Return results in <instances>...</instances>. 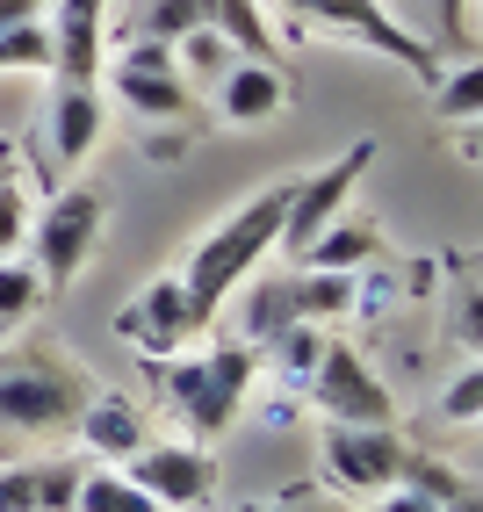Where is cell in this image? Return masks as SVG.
<instances>
[{
	"mask_svg": "<svg viewBox=\"0 0 483 512\" xmlns=\"http://www.w3.org/2000/svg\"><path fill=\"white\" fill-rule=\"evenodd\" d=\"M145 390L166 419L181 426V440H224V426L253 404V383H260V347L246 339H210V347H181V354H145Z\"/></svg>",
	"mask_w": 483,
	"mask_h": 512,
	"instance_id": "cell-1",
	"label": "cell"
},
{
	"mask_svg": "<svg viewBox=\"0 0 483 512\" xmlns=\"http://www.w3.org/2000/svg\"><path fill=\"white\" fill-rule=\"evenodd\" d=\"M289 181H296V174H274L267 188H253L246 202H238L224 224H210V231L195 238L181 282H188V296H195L210 318L224 311V296L246 289V275L274 253V238H282V210H289Z\"/></svg>",
	"mask_w": 483,
	"mask_h": 512,
	"instance_id": "cell-2",
	"label": "cell"
},
{
	"mask_svg": "<svg viewBox=\"0 0 483 512\" xmlns=\"http://www.w3.org/2000/svg\"><path fill=\"white\" fill-rule=\"evenodd\" d=\"M101 383L51 339L29 347H0V426L8 433H73L80 404Z\"/></svg>",
	"mask_w": 483,
	"mask_h": 512,
	"instance_id": "cell-3",
	"label": "cell"
},
{
	"mask_svg": "<svg viewBox=\"0 0 483 512\" xmlns=\"http://www.w3.org/2000/svg\"><path fill=\"white\" fill-rule=\"evenodd\" d=\"M267 15L310 29V37H339V44H354V51L397 58L404 73H419V80L440 73V51L411 29L397 8H383V0H267Z\"/></svg>",
	"mask_w": 483,
	"mask_h": 512,
	"instance_id": "cell-4",
	"label": "cell"
},
{
	"mask_svg": "<svg viewBox=\"0 0 483 512\" xmlns=\"http://www.w3.org/2000/svg\"><path fill=\"white\" fill-rule=\"evenodd\" d=\"M101 231H109V195L94 181H65L51 188V202H37V224H29V267L44 275V289H73L87 275V260L101 246Z\"/></svg>",
	"mask_w": 483,
	"mask_h": 512,
	"instance_id": "cell-5",
	"label": "cell"
},
{
	"mask_svg": "<svg viewBox=\"0 0 483 512\" xmlns=\"http://www.w3.org/2000/svg\"><path fill=\"white\" fill-rule=\"evenodd\" d=\"M109 73V94H116V109L130 116V123H188V130H202L195 116V87L181 80V65H174V44H159V37H123V51H116V65H101Z\"/></svg>",
	"mask_w": 483,
	"mask_h": 512,
	"instance_id": "cell-6",
	"label": "cell"
},
{
	"mask_svg": "<svg viewBox=\"0 0 483 512\" xmlns=\"http://www.w3.org/2000/svg\"><path fill=\"white\" fill-rule=\"evenodd\" d=\"M303 397L318 404L325 419H347V426H397V397H390V383L375 375V361L354 347V339H339V332H325L318 368H310Z\"/></svg>",
	"mask_w": 483,
	"mask_h": 512,
	"instance_id": "cell-7",
	"label": "cell"
},
{
	"mask_svg": "<svg viewBox=\"0 0 483 512\" xmlns=\"http://www.w3.org/2000/svg\"><path fill=\"white\" fill-rule=\"evenodd\" d=\"M404 448H411L404 426H347V419H325V433H318V476H325V491H339V498H375V491L397 484Z\"/></svg>",
	"mask_w": 483,
	"mask_h": 512,
	"instance_id": "cell-8",
	"label": "cell"
},
{
	"mask_svg": "<svg viewBox=\"0 0 483 512\" xmlns=\"http://www.w3.org/2000/svg\"><path fill=\"white\" fill-rule=\"evenodd\" d=\"M210 325H217V318L188 296L181 275H152V282L116 311V339H123L137 361H145V354H181V347H195V339H210Z\"/></svg>",
	"mask_w": 483,
	"mask_h": 512,
	"instance_id": "cell-9",
	"label": "cell"
},
{
	"mask_svg": "<svg viewBox=\"0 0 483 512\" xmlns=\"http://www.w3.org/2000/svg\"><path fill=\"white\" fill-rule=\"evenodd\" d=\"M368 166H375V138H354L339 159H325V166H310V174H296V181H289V210H282V238H274V246H282V253H303L325 224H339Z\"/></svg>",
	"mask_w": 483,
	"mask_h": 512,
	"instance_id": "cell-10",
	"label": "cell"
},
{
	"mask_svg": "<svg viewBox=\"0 0 483 512\" xmlns=\"http://www.w3.org/2000/svg\"><path fill=\"white\" fill-rule=\"evenodd\" d=\"M123 469L137 476V491H145L159 512H202L217 498V455L202 448V440H181V433H166V440L152 433Z\"/></svg>",
	"mask_w": 483,
	"mask_h": 512,
	"instance_id": "cell-11",
	"label": "cell"
},
{
	"mask_svg": "<svg viewBox=\"0 0 483 512\" xmlns=\"http://www.w3.org/2000/svg\"><path fill=\"white\" fill-rule=\"evenodd\" d=\"M101 138H109V94H101V80H51L44 123H37L44 166L73 181L80 166L101 152Z\"/></svg>",
	"mask_w": 483,
	"mask_h": 512,
	"instance_id": "cell-12",
	"label": "cell"
},
{
	"mask_svg": "<svg viewBox=\"0 0 483 512\" xmlns=\"http://www.w3.org/2000/svg\"><path fill=\"white\" fill-rule=\"evenodd\" d=\"M109 8L116 0H51V15H44L51 80H101V65H109Z\"/></svg>",
	"mask_w": 483,
	"mask_h": 512,
	"instance_id": "cell-13",
	"label": "cell"
},
{
	"mask_svg": "<svg viewBox=\"0 0 483 512\" xmlns=\"http://www.w3.org/2000/svg\"><path fill=\"white\" fill-rule=\"evenodd\" d=\"M289 109V73L282 58H231L217 73V123L224 130H260Z\"/></svg>",
	"mask_w": 483,
	"mask_h": 512,
	"instance_id": "cell-14",
	"label": "cell"
},
{
	"mask_svg": "<svg viewBox=\"0 0 483 512\" xmlns=\"http://www.w3.org/2000/svg\"><path fill=\"white\" fill-rule=\"evenodd\" d=\"M73 433H80V455H87V462H130V455L152 440V412H145L137 397H123V390H94V397L80 404Z\"/></svg>",
	"mask_w": 483,
	"mask_h": 512,
	"instance_id": "cell-15",
	"label": "cell"
},
{
	"mask_svg": "<svg viewBox=\"0 0 483 512\" xmlns=\"http://www.w3.org/2000/svg\"><path fill=\"white\" fill-rule=\"evenodd\" d=\"M80 455H51V462H0V512H73L80 491Z\"/></svg>",
	"mask_w": 483,
	"mask_h": 512,
	"instance_id": "cell-16",
	"label": "cell"
},
{
	"mask_svg": "<svg viewBox=\"0 0 483 512\" xmlns=\"http://www.w3.org/2000/svg\"><path fill=\"white\" fill-rule=\"evenodd\" d=\"M202 22H210L238 58H282V37H274L267 0H202Z\"/></svg>",
	"mask_w": 483,
	"mask_h": 512,
	"instance_id": "cell-17",
	"label": "cell"
},
{
	"mask_svg": "<svg viewBox=\"0 0 483 512\" xmlns=\"http://www.w3.org/2000/svg\"><path fill=\"white\" fill-rule=\"evenodd\" d=\"M375 260H383V238H375L368 224H347V217L325 224V231L296 253V267H325V275H368Z\"/></svg>",
	"mask_w": 483,
	"mask_h": 512,
	"instance_id": "cell-18",
	"label": "cell"
},
{
	"mask_svg": "<svg viewBox=\"0 0 483 512\" xmlns=\"http://www.w3.org/2000/svg\"><path fill=\"white\" fill-rule=\"evenodd\" d=\"M397 484H404V491H419V498H433L440 512H476V484H469V476H462L455 462L426 455V448H404Z\"/></svg>",
	"mask_w": 483,
	"mask_h": 512,
	"instance_id": "cell-19",
	"label": "cell"
},
{
	"mask_svg": "<svg viewBox=\"0 0 483 512\" xmlns=\"http://www.w3.org/2000/svg\"><path fill=\"white\" fill-rule=\"evenodd\" d=\"M73 512H159V505L137 491V476L123 462H87L80 491H73Z\"/></svg>",
	"mask_w": 483,
	"mask_h": 512,
	"instance_id": "cell-20",
	"label": "cell"
},
{
	"mask_svg": "<svg viewBox=\"0 0 483 512\" xmlns=\"http://www.w3.org/2000/svg\"><path fill=\"white\" fill-rule=\"evenodd\" d=\"M282 325H303L296 282H289V275H267V282H253V296H246V325H238V339H246V347H267Z\"/></svg>",
	"mask_w": 483,
	"mask_h": 512,
	"instance_id": "cell-21",
	"label": "cell"
},
{
	"mask_svg": "<svg viewBox=\"0 0 483 512\" xmlns=\"http://www.w3.org/2000/svg\"><path fill=\"white\" fill-rule=\"evenodd\" d=\"M44 275H37V267H29L22 253H0V339H8V332H22L29 318H37L44 311Z\"/></svg>",
	"mask_w": 483,
	"mask_h": 512,
	"instance_id": "cell-22",
	"label": "cell"
},
{
	"mask_svg": "<svg viewBox=\"0 0 483 512\" xmlns=\"http://www.w3.org/2000/svg\"><path fill=\"white\" fill-rule=\"evenodd\" d=\"M202 22V0H130V37H159V44H174L188 37V29Z\"/></svg>",
	"mask_w": 483,
	"mask_h": 512,
	"instance_id": "cell-23",
	"label": "cell"
},
{
	"mask_svg": "<svg viewBox=\"0 0 483 512\" xmlns=\"http://www.w3.org/2000/svg\"><path fill=\"white\" fill-rule=\"evenodd\" d=\"M231 58H238V51H231V44L217 37L210 22H195L188 37H174V65H181V80H217Z\"/></svg>",
	"mask_w": 483,
	"mask_h": 512,
	"instance_id": "cell-24",
	"label": "cell"
},
{
	"mask_svg": "<svg viewBox=\"0 0 483 512\" xmlns=\"http://www.w3.org/2000/svg\"><path fill=\"white\" fill-rule=\"evenodd\" d=\"M29 224H37V195H29L22 174H0V253L29 246Z\"/></svg>",
	"mask_w": 483,
	"mask_h": 512,
	"instance_id": "cell-25",
	"label": "cell"
},
{
	"mask_svg": "<svg viewBox=\"0 0 483 512\" xmlns=\"http://www.w3.org/2000/svg\"><path fill=\"white\" fill-rule=\"evenodd\" d=\"M476 94H483V80H476V58H462L455 73H433V109L447 116V123H476Z\"/></svg>",
	"mask_w": 483,
	"mask_h": 512,
	"instance_id": "cell-26",
	"label": "cell"
},
{
	"mask_svg": "<svg viewBox=\"0 0 483 512\" xmlns=\"http://www.w3.org/2000/svg\"><path fill=\"white\" fill-rule=\"evenodd\" d=\"M0 73H51V37H44V22L0 29Z\"/></svg>",
	"mask_w": 483,
	"mask_h": 512,
	"instance_id": "cell-27",
	"label": "cell"
},
{
	"mask_svg": "<svg viewBox=\"0 0 483 512\" xmlns=\"http://www.w3.org/2000/svg\"><path fill=\"white\" fill-rule=\"evenodd\" d=\"M476 412H483V368L462 361L455 375H447V390H440V419L447 426H476Z\"/></svg>",
	"mask_w": 483,
	"mask_h": 512,
	"instance_id": "cell-28",
	"label": "cell"
},
{
	"mask_svg": "<svg viewBox=\"0 0 483 512\" xmlns=\"http://www.w3.org/2000/svg\"><path fill=\"white\" fill-rule=\"evenodd\" d=\"M246 512H347V498L325 484H303V491H282L274 505H246Z\"/></svg>",
	"mask_w": 483,
	"mask_h": 512,
	"instance_id": "cell-29",
	"label": "cell"
},
{
	"mask_svg": "<svg viewBox=\"0 0 483 512\" xmlns=\"http://www.w3.org/2000/svg\"><path fill=\"white\" fill-rule=\"evenodd\" d=\"M440 8V29H447V44H462V58H476V0H433Z\"/></svg>",
	"mask_w": 483,
	"mask_h": 512,
	"instance_id": "cell-30",
	"label": "cell"
},
{
	"mask_svg": "<svg viewBox=\"0 0 483 512\" xmlns=\"http://www.w3.org/2000/svg\"><path fill=\"white\" fill-rule=\"evenodd\" d=\"M375 512H440V505L419 498V491H404V484H390V491H375Z\"/></svg>",
	"mask_w": 483,
	"mask_h": 512,
	"instance_id": "cell-31",
	"label": "cell"
},
{
	"mask_svg": "<svg viewBox=\"0 0 483 512\" xmlns=\"http://www.w3.org/2000/svg\"><path fill=\"white\" fill-rule=\"evenodd\" d=\"M51 0H0V29H22V22H44Z\"/></svg>",
	"mask_w": 483,
	"mask_h": 512,
	"instance_id": "cell-32",
	"label": "cell"
},
{
	"mask_svg": "<svg viewBox=\"0 0 483 512\" xmlns=\"http://www.w3.org/2000/svg\"><path fill=\"white\" fill-rule=\"evenodd\" d=\"M0 174H15V138H0Z\"/></svg>",
	"mask_w": 483,
	"mask_h": 512,
	"instance_id": "cell-33",
	"label": "cell"
}]
</instances>
